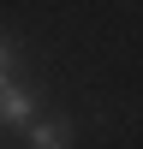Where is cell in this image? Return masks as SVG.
Segmentation results:
<instances>
[{"label": "cell", "instance_id": "1", "mask_svg": "<svg viewBox=\"0 0 143 149\" xmlns=\"http://www.w3.org/2000/svg\"><path fill=\"white\" fill-rule=\"evenodd\" d=\"M30 119H42V90H36L30 78H12V84H0V125L24 131Z\"/></svg>", "mask_w": 143, "mask_h": 149}, {"label": "cell", "instance_id": "2", "mask_svg": "<svg viewBox=\"0 0 143 149\" xmlns=\"http://www.w3.org/2000/svg\"><path fill=\"white\" fill-rule=\"evenodd\" d=\"M72 137H78V125H72L66 113L30 119V125H24V149H72Z\"/></svg>", "mask_w": 143, "mask_h": 149}, {"label": "cell", "instance_id": "3", "mask_svg": "<svg viewBox=\"0 0 143 149\" xmlns=\"http://www.w3.org/2000/svg\"><path fill=\"white\" fill-rule=\"evenodd\" d=\"M12 54H18V48H12V36H0V60H12Z\"/></svg>", "mask_w": 143, "mask_h": 149}]
</instances>
